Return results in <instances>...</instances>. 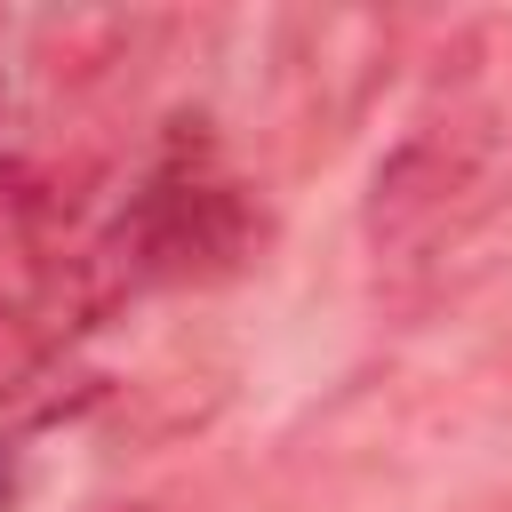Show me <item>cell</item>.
<instances>
[{
  "mask_svg": "<svg viewBox=\"0 0 512 512\" xmlns=\"http://www.w3.org/2000/svg\"><path fill=\"white\" fill-rule=\"evenodd\" d=\"M512 208V16H472L432 56L400 136L368 168L360 240L384 272H440Z\"/></svg>",
  "mask_w": 512,
  "mask_h": 512,
  "instance_id": "1",
  "label": "cell"
},
{
  "mask_svg": "<svg viewBox=\"0 0 512 512\" xmlns=\"http://www.w3.org/2000/svg\"><path fill=\"white\" fill-rule=\"evenodd\" d=\"M256 248H264V208L200 120L168 128V144L144 160V176L128 184V200L96 232V256L120 296L232 280Z\"/></svg>",
  "mask_w": 512,
  "mask_h": 512,
  "instance_id": "2",
  "label": "cell"
},
{
  "mask_svg": "<svg viewBox=\"0 0 512 512\" xmlns=\"http://www.w3.org/2000/svg\"><path fill=\"white\" fill-rule=\"evenodd\" d=\"M120 304L96 240H8L0 256V408H24L48 392V376L72 360V344Z\"/></svg>",
  "mask_w": 512,
  "mask_h": 512,
  "instance_id": "3",
  "label": "cell"
},
{
  "mask_svg": "<svg viewBox=\"0 0 512 512\" xmlns=\"http://www.w3.org/2000/svg\"><path fill=\"white\" fill-rule=\"evenodd\" d=\"M392 16L368 8H320V16H280V104L304 152H328L392 80Z\"/></svg>",
  "mask_w": 512,
  "mask_h": 512,
  "instance_id": "4",
  "label": "cell"
},
{
  "mask_svg": "<svg viewBox=\"0 0 512 512\" xmlns=\"http://www.w3.org/2000/svg\"><path fill=\"white\" fill-rule=\"evenodd\" d=\"M40 216H48V192H40V176H32L16 152H0V240H24Z\"/></svg>",
  "mask_w": 512,
  "mask_h": 512,
  "instance_id": "5",
  "label": "cell"
},
{
  "mask_svg": "<svg viewBox=\"0 0 512 512\" xmlns=\"http://www.w3.org/2000/svg\"><path fill=\"white\" fill-rule=\"evenodd\" d=\"M8 496H16V448L0 440V512H8Z\"/></svg>",
  "mask_w": 512,
  "mask_h": 512,
  "instance_id": "6",
  "label": "cell"
},
{
  "mask_svg": "<svg viewBox=\"0 0 512 512\" xmlns=\"http://www.w3.org/2000/svg\"><path fill=\"white\" fill-rule=\"evenodd\" d=\"M104 512H176L168 496H128V504H104Z\"/></svg>",
  "mask_w": 512,
  "mask_h": 512,
  "instance_id": "7",
  "label": "cell"
}]
</instances>
